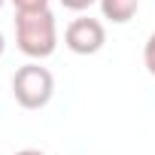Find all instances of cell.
I'll use <instances>...</instances> for the list:
<instances>
[{"label": "cell", "mask_w": 155, "mask_h": 155, "mask_svg": "<svg viewBox=\"0 0 155 155\" xmlns=\"http://www.w3.org/2000/svg\"><path fill=\"white\" fill-rule=\"evenodd\" d=\"M3 49H6V40H3V34H0V55H3Z\"/></svg>", "instance_id": "obj_9"}, {"label": "cell", "mask_w": 155, "mask_h": 155, "mask_svg": "<svg viewBox=\"0 0 155 155\" xmlns=\"http://www.w3.org/2000/svg\"><path fill=\"white\" fill-rule=\"evenodd\" d=\"M94 3H97V0H61V6L70 9V12H82V9H88Z\"/></svg>", "instance_id": "obj_7"}, {"label": "cell", "mask_w": 155, "mask_h": 155, "mask_svg": "<svg viewBox=\"0 0 155 155\" xmlns=\"http://www.w3.org/2000/svg\"><path fill=\"white\" fill-rule=\"evenodd\" d=\"M55 94V76L49 67H40V61H31L15 70L12 76V97L21 110H43Z\"/></svg>", "instance_id": "obj_2"}, {"label": "cell", "mask_w": 155, "mask_h": 155, "mask_svg": "<svg viewBox=\"0 0 155 155\" xmlns=\"http://www.w3.org/2000/svg\"><path fill=\"white\" fill-rule=\"evenodd\" d=\"M97 6H101V15L113 25H128L137 9H140V0H97Z\"/></svg>", "instance_id": "obj_4"}, {"label": "cell", "mask_w": 155, "mask_h": 155, "mask_svg": "<svg viewBox=\"0 0 155 155\" xmlns=\"http://www.w3.org/2000/svg\"><path fill=\"white\" fill-rule=\"evenodd\" d=\"M15 12H40V9H49V0H12Z\"/></svg>", "instance_id": "obj_6"}, {"label": "cell", "mask_w": 155, "mask_h": 155, "mask_svg": "<svg viewBox=\"0 0 155 155\" xmlns=\"http://www.w3.org/2000/svg\"><path fill=\"white\" fill-rule=\"evenodd\" d=\"M15 43L21 49V55L43 61L49 55H55L58 49V21L52 15V9H40V12H18L15 15Z\"/></svg>", "instance_id": "obj_1"}, {"label": "cell", "mask_w": 155, "mask_h": 155, "mask_svg": "<svg viewBox=\"0 0 155 155\" xmlns=\"http://www.w3.org/2000/svg\"><path fill=\"white\" fill-rule=\"evenodd\" d=\"M143 67L149 70V76H155V31L149 34V40L143 46Z\"/></svg>", "instance_id": "obj_5"}, {"label": "cell", "mask_w": 155, "mask_h": 155, "mask_svg": "<svg viewBox=\"0 0 155 155\" xmlns=\"http://www.w3.org/2000/svg\"><path fill=\"white\" fill-rule=\"evenodd\" d=\"M107 43V28L104 21L91 18V15H79L73 18L64 31V46L73 55H97Z\"/></svg>", "instance_id": "obj_3"}, {"label": "cell", "mask_w": 155, "mask_h": 155, "mask_svg": "<svg viewBox=\"0 0 155 155\" xmlns=\"http://www.w3.org/2000/svg\"><path fill=\"white\" fill-rule=\"evenodd\" d=\"M15 155H46V152H40V149H18Z\"/></svg>", "instance_id": "obj_8"}, {"label": "cell", "mask_w": 155, "mask_h": 155, "mask_svg": "<svg viewBox=\"0 0 155 155\" xmlns=\"http://www.w3.org/2000/svg\"><path fill=\"white\" fill-rule=\"evenodd\" d=\"M0 9H3V0H0Z\"/></svg>", "instance_id": "obj_10"}]
</instances>
